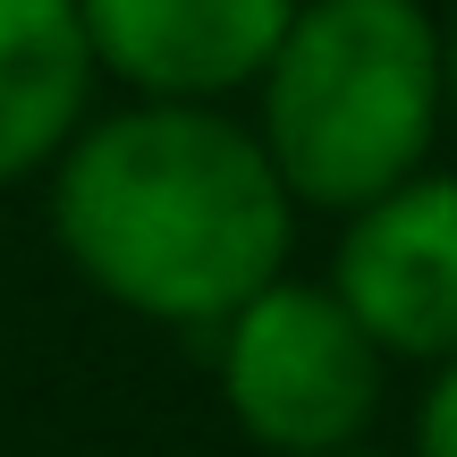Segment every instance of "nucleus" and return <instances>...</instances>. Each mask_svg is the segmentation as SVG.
Segmentation results:
<instances>
[{"instance_id": "obj_9", "label": "nucleus", "mask_w": 457, "mask_h": 457, "mask_svg": "<svg viewBox=\"0 0 457 457\" xmlns=\"http://www.w3.org/2000/svg\"><path fill=\"white\" fill-rule=\"evenodd\" d=\"M339 457H381V449H339Z\"/></svg>"}, {"instance_id": "obj_1", "label": "nucleus", "mask_w": 457, "mask_h": 457, "mask_svg": "<svg viewBox=\"0 0 457 457\" xmlns=\"http://www.w3.org/2000/svg\"><path fill=\"white\" fill-rule=\"evenodd\" d=\"M60 262L162 330L212 339L296 254V204L237 102H111L43 170Z\"/></svg>"}, {"instance_id": "obj_3", "label": "nucleus", "mask_w": 457, "mask_h": 457, "mask_svg": "<svg viewBox=\"0 0 457 457\" xmlns=\"http://www.w3.org/2000/svg\"><path fill=\"white\" fill-rule=\"evenodd\" d=\"M212 381L228 424L262 457H339L373 432L390 356L364 339L330 279L279 271L212 330Z\"/></svg>"}, {"instance_id": "obj_7", "label": "nucleus", "mask_w": 457, "mask_h": 457, "mask_svg": "<svg viewBox=\"0 0 457 457\" xmlns=\"http://www.w3.org/2000/svg\"><path fill=\"white\" fill-rule=\"evenodd\" d=\"M407 457H457V356H449V364H424Z\"/></svg>"}, {"instance_id": "obj_8", "label": "nucleus", "mask_w": 457, "mask_h": 457, "mask_svg": "<svg viewBox=\"0 0 457 457\" xmlns=\"http://www.w3.org/2000/svg\"><path fill=\"white\" fill-rule=\"evenodd\" d=\"M441 77H449V119H457V0L441 9Z\"/></svg>"}, {"instance_id": "obj_5", "label": "nucleus", "mask_w": 457, "mask_h": 457, "mask_svg": "<svg viewBox=\"0 0 457 457\" xmlns=\"http://www.w3.org/2000/svg\"><path fill=\"white\" fill-rule=\"evenodd\" d=\"M296 0H77L94 77L128 102H245Z\"/></svg>"}, {"instance_id": "obj_2", "label": "nucleus", "mask_w": 457, "mask_h": 457, "mask_svg": "<svg viewBox=\"0 0 457 457\" xmlns=\"http://www.w3.org/2000/svg\"><path fill=\"white\" fill-rule=\"evenodd\" d=\"M296 212H364L432 170L449 128L432 0H296L254 94L237 102Z\"/></svg>"}, {"instance_id": "obj_6", "label": "nucleus", "mask_w": 457, "mask_h": 457, "mask_svg": "<svg viewBox=\"0 0 457 457\" xmlns=\"http://www.w3.org/2000/svg\"><path fill=\"white\" fill-rule=\"evenodd\" d=\"M102 111L77 0H0V187L43 179Z\"/></svg>"}, {"instance_id": "obj_4", "label": "nucleus", "mask_w": 457, "mask_h": 457, "mask_svg": "<svg viewBox=\"0 0 457 457\" xmlns=\"http://www.w3.org/2000/svg\"><path fill=\"white\" fill-rule=\"evenodd\" d=\"M330 288L390 364L457 356V170H415L339 220Z\"/></svg>"}]
</instances>
